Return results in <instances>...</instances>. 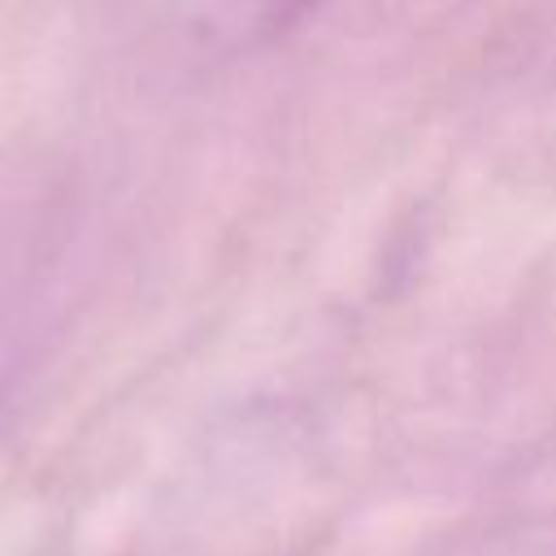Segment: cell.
<instances>
[{
    "mask_svg": "<svg viewBox=\"0 0 556 556\" xmlns=\"http://www.w3.org/2000/svg\"><path fill=\"white\" fill-rule=\"evenodd\" d=\"M174 4L200 39L243 48V43L282 35L321 0H174Z\"/></svg>",
    "mask_w": 556,
    "mask_h": 556,
    "instance_id": "6da1fadb",
    "label": "cell"
}]
</instances>
